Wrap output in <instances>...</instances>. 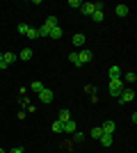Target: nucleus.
Masks as SVG:
<instances>
[{
    "mask_svg": "<svg viewBox=\"0 0 137 153\" xmlns=\"http://www.w3.org/2000/svg\"><path fill=\"white\" fill-rule=\"evenodd\" d=\"M9 153H23V149H21V146H14V149H12Z\"/></svg>",
    "mask_w": 137,
    "mask_h": 153,
    "instance_id": "28",
    "label": "nucleus"
},
{
    "mask_svg": "<svg viewBox=\"0 0 137 153\" xmlns=\"http://www.w3.org/2000/svg\"><path fill=\"white\" fill-rule=\"evenodd\" d=\"M91 19H94V23H103V19H105L103 9H96V12L91 14Z\"/></svg>",
    "mask_w": 137,
    "mask_h": 153,
    "instance_id": "16",
    "label": "nucleus"
},
{
    "mask_svg": "<svg viewBox=\"0 0 137 153\" xmlns=\"http://www.w3.org/2000/svg\"><path fill=\"white\" fill-rule=\"evenodd\" d=\"M69 7H73V9H80V7H82V2H80V0H69Z\"/></svg>",
    "mask_w": 137,
    "mask_h": 153,
    "instance_id": "26",
    "label": "nucleus"
},
{
    "mask_svg": "<svg viewBox=\"0 0 137 153\" xmlns=\"http://www.w3.org/2000/svg\"><path fill=\"white\" fill-rule=\"evenodd\" d=\"M16 57H19L21 62H27V59H32V57H34V51H32V48H23V51H21Z\"/></svg>",
    "mask_w": 137,
    "mask_h": 153,
    "instance_id": "6",
    "label": "nucleus"
},
{
    "mask_svg": "<svg viewBox=\"0 0 137 153\" xmlns=\"http://www.w3.org/2000/svg\"><path fill=\"white\" fill-rule=\"evenodd\" d=\"M128 12H130V7H128V5H124V2L114 7V14H117V16H121V19H124V16H128Z\"/></svg>",
    "mask_w": 137,
    "mask_h": 153,
    "instance_id": "8",
    "label": "nucleus"
},
{
    "mask_svg": "<svg viewBox=\"0 0 137 153\" xmlns=\"http://www.w3.org/2000/svg\"><path fill=\"white\" fill-rule=\"evenodd\" d=\"M30 89H32V91H37V94H39V91H41V89H44V85H41V82H39V80H34V82H32V85H30Z\"/></svg>",
    "mask_w": 137,
    "mask_h": 153,
    "instance_id": "21",
    "label": "nucleus"
},
{
    "mask_svg": "<svg viewBox=\"0 0 137 153\" xmlns=\"http://www.w3.org/2000/svg\"><path fill=\"white\" fill-rule=\"evenodd\" d=\"M121 82H130V85H135V82H137V73H135V71H130V73H126Z\"/></svg>",
    "mask_w": 137,
    "mask_h": 153,
    "instance_id": "14",
    "label": "nucleus"
},
{
    "mask_svg": "<svg viewBox=\"0 0 137 153\" xmlns=\"http://www.w3.org/2000/svg\"><path fill=\"white\" fill-rule=\"evenodd\" d=\"M69 62L76 64V66H80V62H78V53H71V55H69Z\"/></svg>",
    "mask_w": 137,
    "mask_h": 153,
    "instance_id": "24",
    "label": "nucleus"
},
{
    "mask_svg": "<svg viewBox=\"0 0 137 153\" xmlns=\"http://www.w3.org/2000/svg\"><path fill=\"white\" fill-rule=\"evenodd\" d=\"M16 62V55L14 53H2V62H0V69H7L9 64Z\"/></svg>",
    "mask_w": 137,
    "mask_h": 153,
    "instance_id": "4",
    "label": "nucleus"
},
{
    "mask_svg": "<svg viewBox=\"0 0 137 153\" xmlns=\"http://www.w3.org/2000/svg\"><path fill=\"white\" fill-rule=\"evenodd\" d=\"M91 137H94V140H98V137H101V135H103V128H101V126H94V128H91Z\"/></svg>",
    "mask_w": 137,
    "mask_h": 153,
    "instance_id": "19",
    "label": "nucleus"
},
{
    "mask_svg": "<svg viewBox=\"0 0 137 153\" xmlns=\"http://www.w3.org/2000/svg\"><path fill=\"white\" fill-rule=\"evenodd\" d=\"M73 140H76V142L80 144V142L85 140V133H80V130H76V133H73Z\"/></svg>",
    "mask_w": 137,
    "mask_h": 153,
    "instance_id": "23",
    "label": "nucleus"
},
{
    "mask_svg": "<svg viewBox=\"0 0 137 153\" xmlns=\"http://www.w3.org/2000/svg\"><path fill=\"white\" fill-rule=\"evenodd\" d=\"M46 27H48V30H53V27H57V16H48V19H46V23H44Z\"/></svg>",
    "mask_w": 137,
    "mask_h": 153,
    "instance_id": "17",
    "label": "nucleus"
},
{
    "mask_svg": "<svg viewBox=\"0 0 137 153\" xmlns=\"http://www.w3.org/2000/svg\"><path fill=\"white\" fill-rule=\"evenodd\" d=\"M48 37H50V39H62V27H53V30L50 32H48Z\"/></svg>",
    "mask_w": 137,
    "mask_h": 153,
    "instance_id": "18",
    "label": "nucleus"
},
{
    "mask_svg": "<svg viewBox=\"0 0 137 153\" xmlns=\"http://www.w3.org/2000/svg\"><path fill=\"white\" fill-rule=\"evenodd\" d=\"M107 91H110L112 98H119V94L124 91V82H121V78H119V80H110V87H107Z\"/></svg>",
    "mask_w": 137,
    "mask_h": 153,
    "instance_id": "2",
    "label": "nucleus"
},
{
    "mask_svg": "<svg viewBox=\"0 0 137 153\" xmlns=\"http://www.w3.org/2000/svg\"><path fill=\"white\" fill-rule=\"evenodd\" d=\"M39 98H41V103H50V101H53V91L44 87V89L39 91Z\"/></svg>",
    "mask_w": 137,
    "mask_h": 153,
    "instance_id": "11",
    "label": "nucleus"
},
{
    "mask_svg": "<svg viewBox=\"0 0 137 153\" xmlns=\"http://www.w3.org/2000/svg\"><path fill=\"white\" fill-rule=\"evenodd\" d=\"M107 76H110V80H119V78H121V69H119L117 64H112L110 71H107Z\"/></svg>",
    "mask_w": 137,
    "mask_h": 153,
    "instance_id": "9",
    "label": "nucleus"
},
{
    "mask_svg": "<svg viewBox=\"0 0 137 153\" xmlns=\"http://www.w3.org/2000/svg\"><path fill=\"white\" fill-rule=\"evenodd\" d=\"M53 133H62V123H59V121L53 123Z\"/></svg>",
    "mask_w": 137,
    "mask_h": 153,
    "instance_id": "27",
    "label": "nucleus"
},
{
    "mask_svg": "<svg viewBox=\"0 0 137 153\" xmlns=\"http://www.w3.org/2000/svg\"><path fill=\"white\" fill-rule=\"evenodd\" d=\"M98 142L103 144V146H112V142H114V135H101Z\"/></svg>",
    "mask_w": 137,
    "mask_h": 153,
    "instance_id": "12",
    "label": "nucleus"
},
{
    "mask_svg": "<svg viewBox=\"0 0 137 153\" xmlns=\"http://www.w3.org/2000/svg\"><path fill=\"white\" fill-rule=\"evenodd\" d=\"M91 57H94V55H91V51H87V48H82V51L78 53V62H80V66H85L87 62H91Z\"/></svg>",
    "mask_w": 137,
    "mask_h": 153,
    "instance_id": "3",
    "label": "nucleus"
},
{
    "mask_svg": "<svg viewBox=\"0 0 137 153\" xmlns=\"http://www.w3.org/2000/svg\"><path fill=\"white\" fill-rule=\"evenodd\" d=\"M76 130H78V126H76V121H73V119H71V121H66V123H62V133H76Z\"/></svg>",
    "mask_w": 137,
    "mask_h": 153,
    "instance_id": "10",
    "label": "nucleus"
},
{
    "mask_svg": "<svg viewBox=\"0 0 137 153\" xmlns=\"http://www.w3.org/2000/svg\"><path fill=\"white\" fill-rule=\"evenodd\" d=\"M130 101H135V91L133 89H124L119 94V103H130Z\"/></svg>",
    "mask_w": 137,
    "mask_h": 153,
    "instance_id": "5",
    "label": "nucleus"
},
{
    "mask_svg": "<svg viewBox=\"0 0 137 153\" xmlns=\"http://www.w3.org/2000/svg\"><path fill=\"white\" fill-rule=\"evenodd\" d=\"M27 39H30V41H34V39H39V34H37V27H30V30H27V34H25Z\"/></svg>",
    "mask_w": 137,
    "mask_h": 153,
    "instance_id": "20",
    "label": "nucleus"
},
{
    "mask_svg": "<svg viewBox=\"0 0 137 153\" xmlns=\"http://www.w3.org/2000/svg\"><path fill=\"white\" fill-rule=\"evenodd\" d=\"M59 123H66V121H71V112H69V110H62V112H59V119H57Z\"/></svg>",
    "mask_w": 137,
    "mask_h": 153,
    "instance_id": "15",
    "label": "nucleus"
},
{
    "mask_svg": "<svg viewBox=\"0 0 137 153\" xmlns=\"http://www.w3.org/2000/svg\"><path fill=\"white\" fill-rule=\"evenodd\" d=\"M103 2H82V7H80V14H85V16H91V14L96 12V9H103Z\"/></svg>",
    "mask_w": 137,
    "mask_h": 153,
    "instance_id": "1",
    "label": "nucleus"
},
{
    "mask_svg": "<svg viewBox=\"0 0 137 153\" xmlns=\"http://www.w3.org/2000/svg\"><path fill=\"white\" fill-rule=\"evenodd\" d=\"M85 34H82V32H78V34H73V39H71V44L76 46V48H82V46H85Z\"/></svg>",
    "mask_w": 137,
    "mask_h": 153,
    "instance_id": "7",
    "label": "nucleus"
},
{
    "mask_svg": "<svg viewBox=\"0 0 137 153\" xmlns=\"http://www.w3.org/2000/svg\"><path fill=\"white\" fill-rule=\"evenodd\" d=\"M101 128H103V135H114V121H105Z\"/></svg>",
    "mask_w": 137,
    "mask_h": 153,
    "instance_id": "13",
    "label": "nucleus"
},
{
    "mask_svg": "<svg viewBox=\"0 0 137 153\" xmlns=\"http://www.w3.org/2000/svg\"><path fill=\"white\" fill-rule=\"evenodd\" d=\"M0 62H2V53H0Z\"/></svg>",
    "mask_w": 137,
    "mask_h": 153,
    "instance_id": "29",
    "label": "nucleus"
},
{
    "mask_svg": "<svg viewBox=\"0 0 137 153\" xmlns=\"http://www.w3.org/2000/svg\"><path fill=\"white\" fill-rule=\"evenodd\" d=\"M16 30H19V34H27V30H30V25H25V23H21V25L16 27Z\"/></svg>",
    "mask_w": 137,
    "mask_h": 153,
    "instance_id": "25",
    "label": "nucleus"
},
{
    "mask_svg": "<svg viewBox=\"0 0 137 153\" xmlns=\"http://www.w3.org/2000/svg\"><path fill=\"white\" fill-rule=\"evenodd\" d=\"M48 32H50V30H48V27H46V25L37 27V34H39V37H48Z\"/></svg>",
    "mask_w": 137,
    "mask_h": 153,
    "instance_id": "22",
    "label": "nucleus"
},
{
    "mask_svg": "<svg viewBox=\"0 0 137 153\" xmlns=\"http://www.w3.org/2000/svg\"><path fill=\"white\" fill-rule=\"evenodd\" d=\"M0 153H5V151H2V149H0Z\"/></svg>",
    "mask_w": 137,
    "mask_h": 153,
    "instance_id": "30",
    "label": "nucleus"
}]
</instances>
